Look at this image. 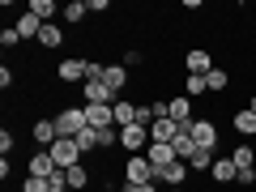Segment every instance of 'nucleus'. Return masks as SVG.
<instances>
[{
  "label": "nucleus",
  "mask_w": 256,
  "mask_h": 192,
  "mask_svg": "<svg viewBox=\"0 0 256 192\" xmlns=\"http://www.w3.org/2000/svg\"><path fill=\"white\" fill-rule=\"evenodd\" d=\"M22 43H26V38L18 34V26H4V30H0V47H9V52H13V47H22Z\"/></svg>",
  "instance_id": "c756f323"
},
{
  "label": "nucleus",
  "mask_w": 256,
  "mask_h": 192,
  "mask_svg": "<svg viewBox=\"0 0 256 192\" xmlns=\"http://www.w3.org/2000/svg\"><path fill=\"white\" fill-rule=\"evenodd\" d=\"M116 192H158V184H120Z\"/></svg>",
  "instance_id": "72a5a7b5"
},
{
  "label": "nucleus",
  "mask_w": 256,
  "mask_h": 192,
  "mask_svg": "<svg viewBox=\"0 0 256 192\" xmlns=\"http://www.w3.org/2000/svg\"><path fill=\"white\" fill-rule=\"evenodd\" d=\"M52 192H73V188H68V184H52Z\"/></svg>",
  "instance_id": "4c0bfd02"
},
{
  "label": "nucleus",
  "mask_w": 256,
  "mask_h": 192,
  "mask_svg": "<svg viewBox=\"0 0 256 192\" xmlns=\"http://www.w3.org/2000/svg\"><path fill=\"white\" fill-rule=\"evenodd\" d=\"M150 146V128L146 124H128V128H120V150H146Z\"/></svg>",
  "instance_id": "1a4fd4ad"
},
{
  "label": "nucleus",
  "mask_w": 256,
  "mask_h": 192,
  "mask_svg": "<svg viewBox=\"0 0 256 192\" xmlns=\"http://www.w3.org/2000/svg\"><path fill=\"white\" fill-rule=\"evenodd\" d=\"M111 116H116V128L141 124V102H132V98H116V102H111Z\"/></svg>",
  "instance_id": "6e6552de"
},
{
  "label": "nucleus",
  "mask_w": 256,
  "mask_h": 192,
  "mask_svg": "<svg viewBox=\"0 0 256 192\" xmlns=\"http://www.w3.org/2000/svg\"><path fill=\"white\" fill-rule=\"evenodd\" d=\"M102 82H107V90L111 94H116V98H120V94H124L128 90V86H132V82H128V68H124V64H107V73H102Z\"/></svg>",
  "instance_id": "ddd939ff"
},
{
  "label": "nucleus",
  "mask_w": 256,
  "mask_h": 192,
  "mask_svg": "<svg viewBox=\"0 0 256 192\" xmlns=\"http://www.w3.org/2000/svg\"><path fill=\"white\" fill-rule=\"evenodd\" d=\"M188 132H192V141H196V150H210V154L218 150V137H222V132H218L214 120H192Z\"/></svg>",
  "instance_id": "20e7f679"
},
{
  "label": "nucleus",
  "mask_w": 256,
  "mask_h": 192,
  "mask_svg": "<svg viewBox=\"0 0 256 192\" xmlns=\"http://www.w3.org/2000/svg\"><path fill=\"white\" fill-rule=\"evenodd\" d=\"M230 124H235V132H239V137H256V111H252V107L235 111V116H230Z\"/></svg>",
  "instance_id": "412c9836"
},
{
  "label": "nucleus",
  "mask_w": 256,
  "mask_h": 192,
  "mask_svg": "<svg viewBox=\"0 0 256 192\" xmlns=\"http://www.w3.org/2000/svg\"><path fill=\"white\" fill-rule=\"evenodd\" d=\"M188 171H214V154L210 150H196V154L188 158Z\"/></svg>",
  "instance_id": "c85d7f7f"
},
{
  "label": "nucleus",
  "mask_w": 256,
  "mask_h": 192,
  "mask_svg": "<svg viewBox=\"0 0 256 192\" xmlns=\"http://www.w3.org/2000/svg\"><path fill=\"white\" fill-rule=\"evenodd\" d=\"M120 64H124V68H137V64H146V52H141V47H128V52L120 56Z\"/></svg>",
  "instance_id": "2f4dec72"
},
{
  "label": "nucleus",
  "mask_w": 256,
  "mask_h": 192,
  "mask_svg": "<svg viewBox=\"0 0 256 192\" xmlns=\"http://www.w3.org/2000/svg\"><path fill=\"white\" fill-rule=\"evenodd\" d=\"M86 120H90V128H116V116H111V102H98V107H86Z\"/></svg>",
  "instance_id": "a211bd4d"
},
{
  "label": "nucleus",
  "mask_w": 256,
  "mask_h": 192,
  "mask_svg": "<svg viewBox=\"0 0 256 192\" xmlns=\"http://www.w3.org/2000/svg\"><path fill=\"white\" fill-rule=\"evenodd\" d=\"M205 82H210V94H222V90H226V86H230V73H226V68H218V64H214V73L205 77Z\"/></svg>",
  "instance_id": "cd10ccee"
},
{
  "label": "nucleus",
  "mask_w": 256,
  "mask_h": 192,
  "mask_svg": "<svg viewBox=\"0 0 256 192\" xmlns=\"http://www.w3.org/2000/svg\"><path fill=\"white\" fill-rule=\"evenodd\" d=\"M26 175H38V180H52V175H60V166H56V158L47 154V150H34V154L26 158Z\"/></svg>",
  "instance_id": "423d86ee"
},
{
  "label": "nucleus",
  "mask_w": 256,
  "mask_h": 192,
  "mask_svg": "<svg viewBox=\"0 0 256 192\" xmlns=\"http://www.w3.org/2000/svg\"><path fill=\"white\" fill-rule=\"evenodd\" d=\"M64 184H68L73 192H86V188H90V166H86V162L68 166V171H64Z\"/></svg>",
  "instance_id": "aec40b11"
},
{
  "label": "nucleus",
  "mask_w": 256,
  "mask_h": 192,
  "mask_svg": "<svg viewBox=\"0 0 256 192\" xmlns=\"http://www.w3.org/2000/svg\"><path fill=\"white\" fill-rule=\"evenodd\" d=\"M56 132L60 137H77L82 128H90V120H86V107H64V111H56Z\"/></svg>",
  "instance_id": "f257e3e1"
},
{
  "label": "nucleus",
  "mask_w": 256,
  "mask_h": 192,
  "mask_svg": "<svg viewBox=\"0 0 256 192\" xmlns=\"http://www.w3.org/2000/svg\"><path fill=\"white\" fill-rule=\"evenodd\" d=\"M30 137L38 141L43 150H52L56 141H60V132H56V120L52 116H43V120H34V128H30Z\"/></svg>",
  "instance_id": "f8f14e48"
},
{
  "label": "nucleus",
  "mask_w": 256,
  "mask_h": 192,
  "mask_svg": "<svg viewBox=\"0 0 256 192\" xmlns=\"http://www.w3.org/2000/svg\"><path fill=\"white\" fill-rule=\"evenodd\" d=\"M86 4H90V13H107L111 9V0H86Z\"/></svg>",
  "instance_id": "e433bc0d"
},
{
  "label": "nucleus",
  "mask_w": 256,
  "mask_h": 192,
  "mask_svg": "<svg viewBox=\"0 0 256 192\" xmlns=\"http://www.w3.org/2000/svg\"><path fill=\"white\" fill-rule=\"evenodd\" d=\"M13 82H18V77H13V68H9V64H4V68H0V86H4V90H9Z\"/></svg>",
  "instance_id": "f704fd0d"
},
{
  "label": "nucleus",
  "mask_w": 256,
  "mask_h": 192,
  "mask_svg": "<svg viewBox=\"0 0 256 192\" xmlns=\"http://www.w3.org/2000/svg\"><path fill=\"white\" fill-rule=\"evenodd\" d=\"M60 18L68 22V26H82V22L90 18V4H86V0H68V4L60 9Z\"/></svg>",
  "instance_id": "4be33fe9"
},
{
  "label": "nucleus",
  "mask_w": 256,
  "mask_h": 192,
  "mask_svg": "<svg viewBox=\"0 0 256 192\" xmlns=\"http://www.w3.org/2000/svg\"><path fill=\"white\" fill-rule=\"evenodd\" d=\"M98 102H116L107 82H82V107H98Z\"/></svg>",
  "instance_id": "9d476101"
},
{
  "label": "nucleus",
  "mask_w": 256,
  "mask_h": 192,
  "mask_svg": "<svg viewBox=\"0 0 256 192\" xmlns=\"http://www.w3.org/2000/svg\"><path fill=\"white\" fill-rule=\"evenodd\" d=\"M47 154L56 158V166H60V171H68V166H77V162L86 158L82 150H77V141H73V137H60V141H56L52 150H47Z\"/></svg>",
  "instance_id": "39448f33"
},
{
  "label": "nucleus",
  "mask_w": 256,
  "mask_h": 192,
  "mask_svg": "<svg viewBox=\"0 0 256 192\" xmlns=\"http://www.w3.org/2000/svg\"><path fill=\"white\" fill-rule=\"evenodd\" d=\"M184 94H188V98H201V94H210V82H205V77L184 73Z\"/></svg>",
  "instance_id": "bb28decb"
},
{
  "label": "nucleus",
  "mask_w": 256,
  "mask_h": 192,
  "mask_svg": "<svg viewBox=\"0 0 256 192\" xmlns=\"http://www.w3.org/2000/svg\"><path fill=\"white\" fill-rule=\"evenodd\" d=\"M13 26H18V34L26 38V43H38V30H43V22H38L34 13H18V22H13Z\"/></svg>",
  "instance_id": "6ab92c4d"
},
{
  "label": "nucleus",
  "mask_w": 256,
  "mask_h": 192,
  "mask_svg": "<svg viewBox=\"0 0 256 192\" xmlns=\"http://www.w3.org/2000/svg\"><path fill=\"white\" fill-rule=\"evenodd\" d=\"M248 107H252V111H256V94H252V98H248Z\"/></svg>",
  "instance_id": "58836bf2"
},
{
  "label": "nucleus",
  "mask_w": 256,
  "mask_h": 192,
  "mask_svg": "<svg viewBox=\"0 0 256 192\" xmlns=\"http://www.w3.org/2000/svg\"><path fill=\"white\" fill-rule=\"evenodd\" d=\"M184 73L210 77L214 73V52H210V47H188V52H184Z\"/></svg>",
  "instance_id": "7ed1b4c3"
},
{
  "label": "nucleus",
  "mask_w": 256,
  "mask_h": 192,
  "mask_svg": "<svg viewBox=\"0 0 256 192\" xmlns=\"http://www.w3.org/2000/svg\"><path fill=\"white\" fill-rule=\"evenodd\" d=\"M13 150H18V137L4 128V132H0V158H13Z\"/></svg>",
  "instance_id": "473e14b6"
},
{
  "label": "nucleus",
  "mask_w": 256,
  "mask_h": 192,
  "mask_svg": "<svg viewBox=\"0 0 256 192\" xmlns=\"http://www.w3.org/2000/svg\"><path fill=\"white\" fill-rule=\"evenodd\" d=\"M60 9H64V4H56V0H30V4H26V13H34L43 26H47V22H52Z\"/></svg>",
  "instance_id": "5701e85b"
},
{
  "label": "nucleus",
  "mask_w": 256,
  "mask_h": 192,
  "mask_svg": "<svg viewBox=\"0 0 256 192\" xmlns=\"http://www.w3.org/2000/svg\"><path fill=\"white\" fill-rule=\"evenodd\" d=\"M9 175H13V158H0V180L9 184Z\"/></svg>",
  "instance_id": "c9c22d12"
},
{
  "label": "nucleus",
  "mask_w": 256,
  "mask_h": 192,
  "mask_svg": "<svg viewBox=\"0 0 256 192\" xmlns=\"http://www.w3.org/2000/svg\"><path fill=\"white\" fill-rule=\"evenodd\" d=\"M154 184H166V188H184V184H188V162H171V166H158Z\"/></svg>",
  "instance_id": "9b49d317"
},
{
  "label": "nucleus",
  "mask_w": 256,
  "mask_h": 192,
  "mask_svg": "<svg viewBox=\"0 0 256 192\" xmlns=\"http://www.w3.org/2000/svg\"><path fill=\"white\" fill-rule=\"evenodd\" d=\"M146 158L154 162V171H158V166H171V162H180L175 146H158V141H150V146H146Z\"/></svg>",
  "instance_id": "dca6fc26"
},
{
  "label": "nucleus",
  "mask_w": 256,
  "mask_h": 192,
  "mask_svg": "<svg viewBox=\"0 0 256 192\" xmlns=\"http://www.w3.org/2000/svg\"><path fill=\"white\" fill-rule=\"evenodd\" d=\"M18 192H52V184H47V180H38V175H26Z\"/></svg>",
  "instance_id": "7c9ffc66"
},
{
  "label": "nucleus",
  "mask_w": 256,
  "mask_h": 192,
  "mask_svg": "<svg viewBox=\"0 0 256 192\" xmlns=\"http://www.w3.org/2000/svg\"><path fill=\"white\" fill-rule=\"evenodd\" d=\"M56 77H60V86H82L86 82V60H77V56L60 60L56 64Z\"/></svg>",
  "instance_id": "0eeeda50"
},
{
  "label": "nucleus",
  "mask_w": 256,
  "mask_h": 192,
  "mask_svg": "<svg viewBox=\"0 0 256 192\" xmlns=\"http://www.w3.org/2000/svg\"><path fill=\"white\" fill-rule=\"evenodd\" d=\"M175 154H180V162H188V158L196 154V141H192L188 128H180V137H175Z\"/></svg>",
  "instance_id": "393cba45"
},
{
  "label": "nucleus",
  "mask_w": 256,
  "mask_h": 192,
  "mask_svg": "<svg viewBox=\"0 0 256 192\" xmlns=\"http://www.w3.org/2000/svg\"><path fill=\"white\" fill-rule=\"evenodd\" d=\"M34 47H43V56L56 52V47H64V30L56 26V22H47V26L38 30V43H34Z\"/></svg>",
  "instance_id": "f3484780"
},
{
  "label": "nucleus",
  "mask_w": 256,
  "mask_h": 192,
  "mask_svg": "<svg viewBox=\"0 0 256 192\" xmlns=\"http://www.w3.org/2000/svg\"><path fill=\"white\" fill-rule=\"evenodd\" d=\"M175 137H180V124L175 120H154L150 124V141H158V146H175Z\"/></svg>",
  "instance_id": "2eb2a0df"
},
{
  "label": "nucleus",
  "mask_w": 256,
  "mask_h": 192,
  "mask_svg": "<svg viewBox=\"0 0 256 192\" xmlns=\"http://www.w3.org/2000/svg\"><path fill=\"white\" fill-rule=\"evenodd\" d=\"M166 107H171V120H175L180 128H188L192 120H196V116H192V98H188V94H175V98H166Z\"/></svg>",
  "instance_id": "4468645a"
},
{
  "label": "nucleus",
  "mask_w": 256,
  "mask_h": 192,
  "mask_svg": "<svg viewBox=\"0 0 256 192\" xmlns=\"http://www.w3.org/2000/svg\"><path fill=\"white\" fill-rule=\"evenodd\" d=\"M235 162H230V158H214V180L218 184H235Z\"/></svg>",
  "instance_id": "a878e982"
},
{
  "label": "nucleus",
  "mask_w": 256,
  "mask_h": 192,
  "mask_svg": "<svg viewBox=\"0 0 256 192\" xmlns=\"http://www.w3.org/2000/svg\"><path fill=\"white\" fill-rule=\"evenodd\" d=\"M252 38H256V26H252Z\"/></svg>",
  "instance_id": "a19ab883"
},
{
  "label": "nucleus",
  "mask_w": 256,
  "mask_h": 192,
  "mask_svg": "<svg viewBox=\"0 0 256 192\" xmlns=\"http://www.w3.org/2000/svg\"><path fill=\"white\" fill-rule=\"evenodd\" d=\"M166 192H184V188H166Z\"/></svg>",
  "instance_id": "ea45409f"
},
{
  "label": "nucleus",
  "mask_w": 256,
  "mask_h": 192,
  "mask_svg": "<svg viewBox=\"0 0 256 192\" xmlns=\"http://www.w3.org/2000/svg\"><path fill=\"white\" fill-rule=\"evenodd\" d=\"M154 162L146 154H128L124 158V184H154Z\"/></svg>",
  "instance_id": "f03ea898"
},
{
  "label": "nucleus",
  "mask_w": 256,
  "mask_h": 192,
  "mask_svg": "<svg viewBox=\"0 0 256 192\" xmlns=\"http://www.w3.org/2000/svg\"><path fill=\"white\" fill-rule=\"evenodd\" d=\"M73 141H77V150H82V154H98V128H82Z\"/></svg>",
  "instance_id": "b1692460"
}]
</instances>
